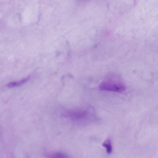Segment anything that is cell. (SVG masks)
Masks as SVG:
<instances>
[{"mask_svg":"<svg viewBox=\"0 0 158 158\" xmlns=\"http://www.w3.org/2000/svg\"><path fill=\"white\" fill-rule=\"evenodd\" d=\"M89 114L87 110H74L67 112L66 115L73 119H79L87 118Z\"/></svg>","mask_w":158,"mask_h":158,"instance_id":"2","label":"cell"},{"mask_svg":"<svg viewBox=\"0 0 158 158\" xmlns=\"http://www.w3.org/2000/svg\"><path fill=\"white\" fill-rule=\"evenodd\" d=\"M30 78V77H28L18 81L10 82L7 84L6 85L9 88L18 86L25 83L29 80Z\"/></svg>","mask_w":158,"mask_h":158,"instance_id":"3","label":"cell"},{"mask_svg":"<svg viewBox=\"0 0 158 158\" xmlns=\"http://www.w3.org/2000/svg\"><path fill=\"white\" fill-rule=\"evenodd\" d=\"M99 88L102 91L121 92L125 90L126 86L118 75L112 73L106 76L100 84Z\"/></svg>","mask_w":158,"mask_h":158,"instance_id":"1","label":"cell"},{"mask_svg":"<svg viewBox=\"0 0 158 158\" xmlns=\"http://www.w3.org/2000/svg\"><path fill=\"white\" fill-rule=\"evenodd\" d=\"M47 156L49 158H68V157L66 155L60 152L48 154Z\"/></svg>","mask_w":158,"mask_h":158,"instance_id":"4","label":"cell"},{"mask_svg":"<svg viewBox=\"0 0 158 158\" xmlns=\"http://www.w3.org/2000/svg\"><path fill=\"white\" fill-rule=\"evenodd\" d=\"M102 146L105 148L107 153H110L112 151V146L110 140L107 139L103 143Z\"/></svg>","mask_w":158,"mask_h":158,"instance_id":"5","label":"cell"}]
</instances>
